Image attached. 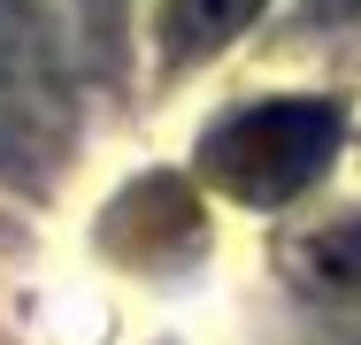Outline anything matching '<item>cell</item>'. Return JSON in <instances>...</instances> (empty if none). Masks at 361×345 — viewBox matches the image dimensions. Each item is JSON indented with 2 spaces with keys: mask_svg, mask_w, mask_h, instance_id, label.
I'll list each match as a JSON object with an SVG mask.
<instances>
[{
  "mask_svg": "<svg viewBox=\"0 0 361 345\" xmlns=\"http://www.w3.org/2000/svg\"><path fill=\"white\" fill-rule=\"evenodd\" d=\"M338 131L346 123L331 100H262V108H238L231 123L200 138V169L216 192L246 207H285L331 169Z\"/></svg>",
  "mask_w": 361,
  "mask_h": 345,
  "instance_id": "1",
  "label": "cell"
},
{
  "mask_svg": "<svg viewBox=\"0 0 361 345\" xmlns=\"http://www.w3.org/2000/svg\"><path fill=\"white\" fill-rule=\"evenodd\" d=\"M254 15H262V0H169V54L177 62H208Z\"/></svg>",
  "mask_w": 361,
  "mask_h": 345,
  "instance_id": "2",
  "label": "cell"
},
{
  "mask_svg": "<svg viewBox=\"0 0 361 345\" xmlns=\"http://www.w3.org/2000/svg\"><path fill=\"white\" fill-rule=\"evenodd\" d=\"M315 8H323V15H354L361 0H315Z\"/></svg>",
  "mask_w": 361,
  "mask_h": 345,
  "instance_id": "3",
  "label": "cell"
}]
</instances>
